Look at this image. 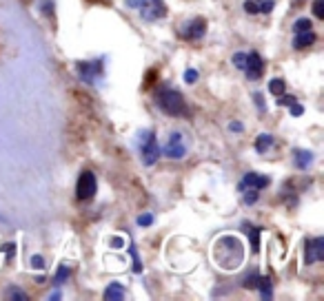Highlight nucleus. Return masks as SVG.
<instances>
[{
	"mask_svg": "<svg viewBox=\"0 0 324 301\" xmlns=\"http://www.w3.org/2000/svg\"><path fill=\"white\" fill-rule=\"evenodd\" d=\"M133 146H136L138 155H140L145 166H153L158 162V157H160V144H158V137L153 129L140 131L136 135V140H133Z\"/></svg>",
	"mask_w": 324,
	"mask_h": 301,
	"instance_id": "3",
	"label": "nucleus"
},
{
	"mask_svg": "<svg viewBox=\"0 0 324 301\" xmlns=\"http://www.w3.org/2000/svg\"><path fill=\"white\" fill-rule=\"evenodd\" d=\"M178 33L184 38L187 42H200L204 36H207V20L200 16L191 18L187 22H180Z\"/></svg>",
	"mask_w": 324,
	"mask_h": 301,
	"instance_id": "6",
	"label": "nucleus"
},
{
	"mask_svg": "<svg viewBox=\"0 0 324 301\" xmlns=\"http://www.w3.org/2000/svg\"><path fill=\"white\" fill-rule=\"evenodd\" d=\"M258 279H260V272H258V270H251V272L242 279V286H244V288H256Z\"/></svg>",
	"mask_w": 324,
	"mask_h": 301,
	"instance_id": "22",
	"label": "nucleus"
},
{
	"mask_svg": "<svg viewBox=\"0 0 324 301\" xmlns=\"http://www.w3.org/2000/svg\"><path fill=\"white\" fill-rule=\"evenodd\" d=\"M213 259L220 268L225 270H235L240 268L242 259H244V248H242V241L233 235H225L220 237L213 246Z\"/></svg>",
	"mask_w": 324,
	"mask_h": 301,
	"instance_id": "1",
	"label": "nucleus"
},
{
	"mask_svg": "<svg viewBox=\"0 0 324 301\" xmlns=\"http://www.w3.org/2000/svg\"><path fill=\"white\" fill-rule=\"evenodd\" d=\"M244 60H246V51H235L233 56H231V62H233L235 69H244Z\"/></svg>",
	"mask_w": 324,
	"mask_h": 301,
	"instance_id": "23",
	"label": "nucleus"
},
{
	"mask_svg": "<svg viewBox=\"0 0 324 301\" xmlns=\"http://www.w3.org/2000/svg\"><path fill=\"white\" fill-rule=\"evenodd\" d=\"M129 255H131V259H133V272H142V261H140L136 244H129Z\"/></svg>",
	"mask_w": 324,
	"mask_h": 301,
	"instance_id": "21",
	"label": "nucleus"
},
{
	"mask_svg": "<svg viewBox=\"0 0 324 301\" xmlns=\"http://www.w3.org/2000/svg\"><path fill=\"white\" fill-rule=\"evenodd\" d=\"M313 160H315V155L311 153V150H307V149H293V166L300 168V171H307V168H311Z\"/></svg>",
	"mask_w": 324,
	"mask_h": 301,
	"instance_id": "12",
	"label": "nucleus"
},
{
	"mask_svg": "<svg viewBox=\"0 0 324 301\" xmlns=\"http://www.w3.org/2000/svg\"><path fill=\"white\" fill-rule=\"evenodd\" d=\"M187 153H189V144L182 131H171L167 135L164 144L160 146V155L169 157V160H182Z\"/></svg>",
	"mask_w": 324,
	"mask_h": 301,
	"instance_id": "5",
	"label": "nucleus"
},
{
	"mask_svg": "<svg viewBox=\"0 0 324 301\" xmlns=\"http://www.w3.org/2000/svg\"><path fill=\"white\" fill-rule=\"evenodd\" d=\"M195 80H198V71H195V69H187V71H184V82L194 84Z\"/></svg>",
	"mask_w": 324,
	"mask_h": 301,
	"instance_id": "32",
	"label": "nucleus"
},
{
	"mask_svg": "<svg viewBox=\"0 0 324 301\" xmlns=\"http://www.w3.org/2000/svg\"><path fill=\"white\" fill-rule=\"evenodd\" d=\"M32 268L33 270H42V268H45V259H42V255H32Z\"/></svg>",
	"mask_w": 324,
	"mask_h": 301,
	"instance_id": "31",
	"label": "nucleus"
},
{
	"mask_svg": "<svg viewBox=\"0 0 324 301\" xmlns=\"http://www.w3.org/2000/svg\"><path fill=\"white\" fill-rule=\"evenodd\" d=\"M311 29V20L308 18H298L295 25H293V33H300V31H308Z\"/></svg>",
	"mask_w": 324,
	"mask_h": 301,
	"instance_id": "24",
	"label": "nucleus"
},
{
	"mask_svg": "<svg viewBox=\"0 0 324 301\" xmlns=\"http://www.w3.org/2000/svg\"><path fill=\"white\" fill-rule=\"evenodd\" d=\"M69 277H71V268H69L67 264H60V266H58V270H56V275H53V284L63 286Z\"/></svg>",
	"mask_w": 324,
	"mask_h": 301,
	"instance_id": "19",
	"label": "nucleus"
},
{
	"mask_svg": "<svg viewBox=\"0 0 324 301\" xmlns=\"http://www.w3.org/2000/svg\"><path fill=\"white\" fill-rule=\"evenodd\" d=\"M242 71L246 73L249 80H260L262 73H264V60L258 51H246V60H244V69Z\"/></svg>",
	"mask_w": 324,
	"mask_h": 301,
	"instance_id": "10",
	"label": "nucleus"
},
{
	"mask_svg": "<svg viewBox=\"0 0 324 301\" xmlns=\"http://www.w3.org/2000/svg\"><path fill=\"white\" fill-rule=\"evenodd\" d=\"M273 146V137L269 133H260L256 137V153H260V155H264L269 149Z\"/></svg>",
	"mask_w": 324,
	"mask_h": 301,
	"instance_id": "17",
	"label": "nucleus"
},
{
	"mask_svg": "<svg viewBox=\"0 0 324 301\" xmlns=\"http://www.w3.org/2000/svg\"><path fill=\"white\" fill-rule=\"evenodd\" d=\"M78 78L82 80L84 84H100L102 78H105V58H96V60H78L73 64Z\"/></svg>",
	"mask_w": 324,
	"mask_h": 301,
	"instance_id": "4",
	"label": "nucleus"
},
{
	"mask_svg": "<svg viewBox=\"0 0 324 301\" xmlns=\"http://www.w3.org/2000/svg\"><path fill=\"white\" fill-rule=\"evenodd\" d=\"M289 106H291V115H293V118H300V115L304 113V106H302V104H298V102L289 104Z\"/></svg>",
	"mask_w": 324,
	"mask_h": 301,
	"instance_id": "34",
	"label": "nucleus"
},
{
	"mask_svg": "<svg viewBox=\"0 0 324 301\" xmlns=\"http://www.w3.org/2000/svg\"><path fill=\"white\" fill-rule=\"evenodd\" d=\"M256 2H260V0H256Z\"/></svg>",
	"mask_w": 324,
	"mask_h": 301,
	"instance_id": "38",
	"label": "nucleus"
},
{
	"mask_svg": "<svg viewBox=\"0 0 324 301\" xmlns=\"http://www.w3.org/2000/svg\"><path fill=\"white\" fill-rule=\"evenodd\" d=\"M153 102H156L158 109L164 115H169V118H189V115H191L182 93L176 91V89H171L169 84L160 87L156 93H153Z\"/></svg>",
	"mask_w": 324,
	"mask_h": 301,
	"instance_id": "2",
	"label": "nucleus"
},
{
	"mask_svg": "<svg viewBox=\"0 0 324 301\" xmlns=\"http://www.w3.org/2000/svg\"><path fill=\"white\" fill-rule=\"evenodd\" d=\"M242 228H244L246 235H249V244H251L253 255H258V253H260V235H262V228H260V226H251V224H244Z\"/></svg>",
	"mask_w": 324,
	"mask_h": 301,
	"instance_id": "14",
	"label": "nucleus"
},
{
	"mask_svg": "<svg viewBox=\"0 0 324 301\" xmlns=\"http://www.w3.org/2000/svg\"><path fill=\"white\" fill-rule=\"evenodd\" d=\"M138 11H140L142 22H158L169 14L164 0H145V2L138 7Z\"/></svg>",
	"mask_w": 324,
	"mask_h": 301,
	"instance_id": "7",
	"label": "nucleus"
},
{
	"mask_svg": "<svg viewBox=\"0 0 324 301\" xmlns=\"http://www.w3.org/2000/svg\"><path fill=\"white\" fill-rule=\"evenodd\" d=\"M269 184H271V177L269 175H260V173H256V171H249L242 175L240 184H238V191H244V188H258V191H262V188H267Z\"/></svg>",
	"mask_w": 324,
	"mask_h": 301,
	"instance_id": "11",
	"label": "nucleus"
},
{
	"mask_svg": "<svg viewBox=\"0 0 324 301\" xmlns=\"http://www.w3.org/2000/svg\"><path fill=\"white\" fill-rule=\"evenodd\" d=\"M313 16L318 20H324V0H313Z\"/></svg>",
	"mask_w": 324,
	"mask_h": 301,
	"instance_id": "27",
	"label": "nucleus"
},
{
	"mask_svg": "<svg viewBox=\"0 0 324 301\" xmlns=\"http://www.w3.org/2000/svg\"><path fill=\"white\" fill-rule=\"evenodd\" d=\"M242 193V204L244 206H253V204L258 202V197H260V191L258 188H244V191H240Z\"/></svg>",
	"mask_w": 324,
	"mask_h": 301,
	"instance_id": "20",
	"label": "nucleus"
},
{
	"mask_svg": "<svg viewBox=\"0 0 324 301\" xmlns=\"http://www.w3.org/2000/svg\"><path fill=\"white\" fill-rule=\"evenodd\" d=\"M269 93L275 95V98L284 95L287 93V82H284L282 78H271V82H269Z\"/></svg>",
	"mask_w": 324,
	"mask_h": 301,
	"instance_id": "18",
	"label": "nucleus"
},
{
	"mask_svg": "<svg viewBox=\"0 0 324 301\" xmlns=\"http://www.w3.org/2000/svg\"><path fill=\"white\" fill-rule=\"evenodd\" d=\"M315 40H318V36H315L311 29H308V31H300L293 36V49H295V51H302V49L311 47Z\"/></svg>",
	"mask_w": 324,
	"mask_h": 301,
	"instance_id": "13",
	"label": "nucleus"
},
{
	"mask_svg": "<svg viewBox=\"0 0 324 301\" xmlns=\"http://www.w3.org/2000/svg\"><path fill=\"white\" fill-rule=\"evenodd\" d=\"M136 224L140 226V228H146V226H151V224H153V215L151 213H142L140 217L136 219Z\"/></svg>",
	"mask_w": 324,
	"mask_h": 301,
	"instance_id": "26",
	"label": "nucleus"
},
{
	"mask_svg": "<svg viewBox=\"0 0 324 301\" xmlns=\"http://www.w3.org/2000/svg\"><path fill=\"white\" fill-rule=\"evenodd\" d=\"M253 102H256V106H258V111H260V113H267V104H264L262 93H253Z\"/></svg>",
	"mask_w": 324,
	"mask_h": 301,
	"instance_id": "30",
	"label": "nucleus"
},
{
	"mask_svg": "<svg viewBox=\"0 0 324 301\" xmlns=\"http://www.w3.org/2000/svg\"><path fill=\"white\" fill-rule=\"evenodd\" d=\"M229 131L231 133H242V131H244V124H242V122H229Z\"/></svg>",
	"mask_w": 324,
	"mask_h": 301,
	"instance_id": "35",
	"label": "nucleus"
},
{
	"mask_svg": "<svg viewBox=\"0 0 324 301\" xmlns=\"http://www.w3.org/2000/svg\"><path fill=\"white\" fill-rule=\"evenodd\" d=\"M142 2H145V0H125V5L129 7V9H138Z\"/></svg>",
	"mask_w": 324,
	"mask_h": 301,
	"instance_id": "37",
	"label": "nucleus"
},
{
	"mask_svg": "<svg viewBox=\"0 0 324 301\" xmlns=\"http://www.w3.org/2000/svg\"><path fill=\"white\" fill-rule=\"evenodd\" d=\"M105 297L107 301H120V299H125V286L120 284V281H111L109 286L105 288Z\"/></svg>",
	"mask_w": 324,
	"mask_h": 301,
	"instance_id": "15",
	"label": "nucleus"
},
{
	"mask_svg": "<svg viewBox=\"0 0 324 301\" xmlns=\"http://www.w3.org/2000/svg\"><path fill=\"white\" fill-rule=\"evenodd\" d=\"M2 253H7V259H14V257H16V244H5L2 246Z\"/></svg>",
	"mask_w": 324,
	"mask_h": 301,
	"instance_id": "33",
	"label": "nucleus"
},
{
	"mask_svg": "<svg viewBox=\"0 0 324 301\" xmlns=\"http://www.w3.org/2000/svg\"><path fill=\"white\" fill-rule=\"evenodd\" d=\"M7 297H9V299H16V301H25L27 299V295H25V292H20L18 288H9V290H7Z\"/></svg>",
	"mask_w": 324,
	"mask_h": 301,
	"instance_id": "29",
	"label": "nucleus"
},
{
	"mask_svg": "<svg viewBox=\"0 0 324 301\" xmlns=\"http://www.w3.org/2000/svg\"><path fill=\"white\" fill-rule=\"evenodd\" d=\"M242 7H244V14H249V16H258L260 14V2H256V0H246Z\"/></svg>",
	"mask_w": 324,
	"mask_h": 301,
	"instance_id": "25",
	"label": "nucleus"
},
{
	"mask_svg": "<svg viewBox=\"0 0 324 301\" xmlns=\"http://www.w3.org/2000/svg\"><path fill=\"white\" fill-rule=\"evenodd\" d=\"M275 7V0H260V14H271Z\"/></svg>",
	"mask_w": 324,
	"mask_h": 301,
	"instance_id": "28",
	"label": "nucleus"
},
{
	"mask_svg": "<svg viewBox=\"0 0 324 301\" xmlns=\"http://www.w3.org/2000/svg\"><path fill=\"white\" fill-rule=\"evenodd\" d=\"M125 246V239L120 237V235H115L113 239H111V248H122Z\"/></svg>",
	"mask_w": 324,
	"mask_h": 301,
	"instance_id": "36",
	"label": "nucleus"
},
{
	"mask_svg": "<svg viewBox=\"0 0 324 301\" xmlns=\"http://www.w3.org/2000/svg\"><path fill=\"white\" fill-rule=\"evenodd\" d=\"M324 259V237H311L304 241V264H318Z\"/></svg>",
	"mask_w": 324,
	"mask_h": 301,
	"instance_id": "9",
	"label": "nucleus"
},
{
	"mask_svg": "<svg viewBox=\"0 0 324 301\" xmlns=\"http://www.w3.org/2000/svg\"><path fill=\"white\" fill-rule=\"evenodd\" d=\"M98 191V182H96V175L91 171H82L76 182V199L78 202H87L91 199Z\"/></svg>",
	"mask_w": 324,
	"mask_h": 301,
	"instance_id": "8",
	"label": "nucleus"
},
{
	"mask_svg": "<svg viewBox=\"0 0 324 301\" xmlns=\"http://www.w3.org/2000/svg\"><path fill=\"white\" fill-rule=\"evenodd\" d=\"M253 290L260 292L262 299H271V297H273V284H271V277L260 275V279H258V284H256V288H253Z\"/></svg>",
	"mask_w": 324,
	"mask_h": 301,
	"instance_id": "16",
	"label": "nucleus"
}]
</instances>
